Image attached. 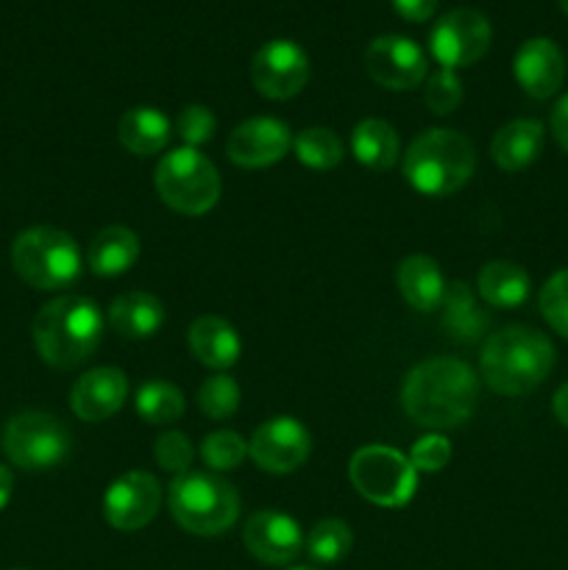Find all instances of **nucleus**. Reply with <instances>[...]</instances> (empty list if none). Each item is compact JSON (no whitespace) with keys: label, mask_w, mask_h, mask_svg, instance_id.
<instances>
[{"label":"nucleus","mask_w":568,"mask_h":570,"mask_svg":"<svg viewBox=\"0 0 568 570\" xmlns=\"http://www.w3.org/2000/svg\"><path fill=\"white\" fill-rule=\"evenodd\" d=\"M106 323L115 334L126 340H148L165 323V306L156 295L131 289V293L117 295L106 309Z\"/></svg>","instance_id":"obj_22"},{"label":"nucleus","mask_w":568,"mask_h":570,"mask_svg":"<svg viewBox=\"0 0 568 570\" xmlns=\"http://www.w3.org/2000/svg\"><path fill=\"white\" fill-rule=\"evenodd\" d=\"M312 454V434L298 417L278 415L262 423L248 440V456L254 465H259L265 473H293L310 460Z\"/></svg>","instance_id":"obj_12"},{"label":"nucleus","mask_w":568,"mask_h":570,"mask_svg":"<svg viewBox=\"0 0 568 570\" xmlns=\"http://www.w3.org/2000/svg\"><path fill=\"white\" fill-rule=\"evenodd\" d=\"M293 137H290L287 122L276 117H251L239 122L226 142L228 159L245 170H259L271 167L287 156Z\"/></svg>","instance_id":"obj_16"},{"label":"nucleus","mask_w":568,"mask_h":570,"mask_svg":"<svg viewBox=\"0 0 568 570\" xmlns=\"http://www.w3.org/2000/svg\"><path fill=\"white\" fill-rule=\"evenodd\" d=\"M557 351L543 332L532 326H507L490 334L479 354V373L499 395H527L551 376Z\"/></svg>","instance_id":"obj_2"},{"label":"nucleus","mask_w":568,"mask_h":570,"mask_svg":"<svg viewBox=\"0 0 568 570\" xmlns=\"http://www.w3.org/2000/svg\"><path fill=\"white\" fill-rule=\"evenodd\" d=\"M70 449L67 426L48 412H20L3 429V451L20 471H50L67 460Z\"/></svg>","instance_id":"obj_9"},{"label":"nucleus","mask_w":568,"mask_h":570,"mask_svg":"<svg viewBox=\"0 0 568 570\" xmlns=\"http://www.w3.org/2000/svg\"><path fill=\"white\" fill-rule=\"evenodd\" d=\"M354 546V534L351 527L340 518H326V521H317L310 529V534L304 538V549L310 554V560H315L317 566H334V562L345 560V554Z\"/></svg>","instance_id":"obj_29"},{"label":"nucleus","mask_w":568,"mask_h":570,"mask_svg":"<svg viewBox=\"0 0 568 570\" xmlns=\"http://www.w3.org/2000/svg\"><path fill=\"white\" fill-rule=\"evenodd\" d=\"M351 154L371 170H390L399 159V134L382 117H368L351 131Z\"/></svg>","instance_id":"obj_26"},{"label":"nucleus","mask_w":568,"mask_h":570,"mask_svg":"<svg viewBox=\"0 0 568 570\" xmlns=\"http://www.w3.org/2000/svg\"><path fill=\"white\" fill-rule=\"evenodd\" d=\"M11 493H14V476H11L9 468L0 465V512H3L6 507H9Z\"/></svg>","instance_id":"obj_41"},{"label":"nucleus","mask_w":568,"mask_h":570,"mask_svg":"<svg viewBox=\"0 0 568 570\" xmlns=\"http://www.w3.org/2000/svg\"><path fill=\"white\" fill-rule=\"evenodd\" d=\"M134 406H137V415L143 417L145 423L167 426V423H176L178 417L184 415V393L176 384L154 379V382H145L143 387L137 390Z\"/></svg>","instance_id":"obj_28"},{"label":"nucleus","mask_w":568,"mask_h":570,"mask_svg":"<svg viewBox=\"0 0 568 570\" xmlns=\"http://www.w3.org/2000/svg\"><path fill=\"white\" fill-rule=\"evenodd\" d=\"M293 150L295 159L304 167H312V170H332V167H337L345 156L343 139H340L332 128L321 126L304 128V131L293 139Z\"/></svg>","instance_id":"obj_30"},{"label":"nucleus","mask_w":568,"mask_h":570,"mask_svg":"<svg viewBox=\"0 0 568 570\" xmlns=\"http://www.w3.org/2000/svg\"><path fill=\"white\" fill-rule=\"evenodd\" d=\"M128 399V379L120 367L104 365L84 373L70 390V406L76 417L87 423H100L117 415Z\"/></svg>","instance_id":"obj_18"},{"label":"nucleus","mask_w":568,"mask_h":570,"mask_svg":"<svg viewBox=\"0 0 568 570\" xmlns=\"http://www.w3.org/2000/svg\"><path fill=\"white\" fill-rule=\"evenodd\" d=\"M451 443L440 432L423 434L410 451V462L418 473H438L449 465Z\"/></svg>","instance_id":"obj_37"},{"label":"nucleus","mask_w":568,"mask_h":570,"mask_svg":"<svg viewBox=\"0 0 568 570\" xmlns=\"http://www.w3.org/2000/svg\"><path fill=\"white\" fill-rule=\"evenodd\" d=\"M256 92L271 100H290L310 81V56L293 39H271L251 61Z\"/></svg>","instance_id":"obj_11"},{"label":"nucleus","mask_w":568,"mask_h":570,"mask_svg":"<svg viewBox=\"0 0 568 570\" xmlns=\"http://www.w3.org/2000/svg\"><path fill=\"white\" fill-rule=\"evenodd\" d=\"M243 543L254 560L262 566L282 568L290 566L304 551V532L295 523V518L276 510H262L245 521Z\"/></svg>","instance_id":"obj_15"},{"label":"nucleus","mask_w":568,"mask_h":570,"mask_svg":"<svg viewBox=\"0 0 568 570\" xmlns=\"http://www.w3.org/2000/svg\"><path fill=\"white\" fill-rule=\"evenodd\" d=\"M443 326L445 332L454 340H477L482 334V328L488 326V317L482 315V309L473 301L471 287L466 282L449 284L443 298Z\"/></svg>","instance_id":"obj_27"},{"label":"nucleus","mask_w":568,"mask_h":570,"mask_svg":"<svg viewBox=\"0 0 568 570\" xmlns=\"http://www.w3.org/2000/svg\"><path fill=\"white\" fill-rule=\"evenodd\" d=\"M154 456H156V465H159L161 471L173 473V479H176V476H184V473L193 471L195 449H193V443H189L187 434L170 429V432H165L156 438Z\"/></svg>","instance_id":"obj_35"},{"label":"nucleus","mask_w":568,"mask_h":570,"mask_svg":"<svg viewBox=\"0 0 568 570\" xmlns=\"http://www.w3.org/2000/svg\"><path fill=\"white\" fill-rule=\"evenodd\" d=\"M512 72H516L518 87L529 98L549 100L551 95L560 92L562 81H566V56L551 39H527L512 59Z\"/></svg>","instance_id":"obj_17"},{"label":"nucleus","mask_w":568,"mask_h":570,"mask_svg":"<svg viewBox=\"0 0 568 570\" xmlns=\"http://www.w3.org/2000/svg\"><path fill=\"white\" fill-rule=\"evenodd\" d=\"M462 98H466V92H462V81L457 78L454 70L440 67L438 72L427 78L423 100H427L429 111H434V115H451L462 104Z\"/></svg>","instance_id":"obj_36"},{"label":"nucleus","mask_w":568,"mask_h":570,"mask_svg":"<svg viewBox=\"0 0 568 570\" xmlns=\"http://www.w3.org/2000/svg\"><path fill=\"white\" fill-rule=\"evenodd\" d=\"M551 412H555L557 421L568 429V382L557 387L555 399H551Z\"/></svg>","instance_id":"obj_40"},{"label":"nucleus","mask_w":568,"mask_h":570,"mask_svg":"<svg viewBox=\"0 0 568 570\" xmlns=\"http://www.w3.org/2000/svg\"><path fill=\"white\" fill-rule=\"evenodd\" d=\"M11 265L17 276L33 289L56 293L78 282L84 256L67 232L53 226H33L17 234L11 243Z\"/></svg>","instance_id":"obj_6"},{"label":"nucleus","mask_w":568,"mask_h":570,"mask_svg":"<svg viewBox=\"0 0 568 570\" xmlns=\"http://www.w3.org/2000/svg\"><path fill=\"white\" fill-rule=\"evenodd\" d=\"M173 128H176V134H178V139L184 142V148H198V145L209 142V139L215 137L217 117L209 106L189 104L178 111L176 120H173Z\"/></svg>","instance_id":"obj_34"},{"label":"nucleus","mask_w":568,"mask_h":570,"mask_svg":"<svg viewBox=\"0 0 568 570\" xmlns=\"http://www.w3.org/2000/svg\"><path fill=\"white\" fill-rule=\"evenodd\" d=\"M17 570H20V568H17Z\"/></svg>","instance_id":"obj_44"},{"label":"nucleus","mask_w":568,"mask_h":570,"mask_svg":"<svg viewBox=\"0 0 568 570\" xmlns=\"http://www.w3.org/2000/svg\"><path fill=\"white\" fill-rule=\"evenodd\" d=\"M479 401V376L454 356H432L407 373L401 406L407 415L432 432L454 429L473 415Z\"/></svg>","instance_id":"obj_1"},{"label":"nucleus","mask_w":568,"mask_h":570,"mask_svg":"<svg viewBox=\"0 0 568 570\" xmlns=\"http://www.w3.org/2000/svg\"><path fill=\"white\" fill-rule=\"evenodd\" d=\"M395 14L407 22H427L438 11V0H390Z\"/></svg>","instance_id":"obj_38"},{"label":"nucleus","mask_w":568,"mask_h":570,"mask_svg":"<svg viewBox=\"0 0 568 570\" xmlns=\"http://www.w3.org/2000/svg\"><path fill=\"white\" fill-rule=\"evenodd\" d=\"M139 259V237L128 226H106L87 248V267L100 278L120 276Z\"/></svg>","instance_id":"obj_24"},{"label":"nucleus","mask_w":568,"mask_h":570,"mask_svg":"<svg viewBox=\"0 0 568 570\" xmlns=\"http://www.w3.org/2000/svg\"><path fill=\"white\" fill-rule=\"evenodd\" d=\"M187 343L195 360L212 371H226V367L237 365L239 354H243V340H239L237 328L217 315L198 317L189 326Z\"/></svg>","instance_id":"obj_20"},{"label":"nucleus","mask_w":568,"mask_h":570,"mask_svg":"<svg viewBox=\"0 0 568 570\" xmlns=\"http://www.w3.org/2000/svg\"><path fill=\"white\" fill-rule=\"evenodd\" d=\"M104 326L106 317L92 298L59 295L33 317V348L50 367L70 371L98 351Z\"/></svg>","instance_id":"obj_3"},{"label":"nucleus","mask_w":568,"mask_h":570,"mask_svg":"<svg viewBox=\"0 0 568 570\" xmlns=\"http://www.w3.org/2000/svg\"><path fill=\"white\" fill-rule=\"evenodd\" d=\"M477 170L471 139L454 128H429L404 154V178L427 198H445L466 187Z\"/></svg>","instance_id":"obj_4"},{"label":"nucleus","mask_w":568,"mask_h":570,"mask_svg":"<svg viewBox=\"0 0 568 570\" xmlns=\"http://www.w3.org/2000/svg\"><path fill=\"white\" fill-rule=\"evenodd\" d=\"M395 287H399V293L404 295V301L412 309L429 315V312L443 306L449 284H445L443 271H440V265L432 256L412 254L401 259L399 271H395Z\"/></svg>","instance_id":"obj_21"},{"label":"nucleus","mask_w":568,"mask_h":570,"mask_svg":"<svg viewBox=\"0 0 568 570\" xmlns=\"http://www.w3.org/2000/svg\"><path fill=\"white\" fill-rule=\"evenodd\" d=\"M117 137L128 154L156 156L170 142L173 122L165 111L154 109V106H134L120 117Z\"/></svg>","instance_id":"obj_23"},{"label":"nucleus","mask_w":568,"mask_h":570,"mask_svg":"<svg viewBox=\"0 0 568 570\" xmlns=\"http://www.w3.org/2000/svg\"><path fill=\"white\" fill-rule=\"evenodd\" d=\"M551 134L560 142V148L568 154V95L557 100L555 111H551Z\"/></svg>","instance_id":"obj_39"},{"label":"nucleus","mask_w":568,"mask_h":570,"mask_svg":"<svg viewBox=\"0 0 568 570\" xmlns=\"http://www.w3.org/2000/svg\"><path fill=\"white\" fill-rule=\"evenodd\" d=\"M161 507V484L148 471H128L117 476L104 493V518L117 532H139Z\"/></svg>","instance_id":"obj_13"},{"label":"nucleus","mask_w":568,"mask_h":570,"mask_svg":"<svg viewBox=\"0 0 568 570\" xmlns=\"http://www.w3.org/2000/svg\"><path fill=\"white\" fill-rule=\"evenodd\" d=\"M557 6H560V11H562V14L568 17V0H557Z\"/></svg>","instance_id":"obj_42"},{"label":"nucleus","mask_w":568,"mask_h":570,"mask_svg":"<svg viewBox=\"0 0 568 570\" xmlns=\"http://www.w3.org/2000/svg\"><path fill=\"white\" fill-rule=\"evenodd\" d=\"M293 570H317V568H293Z\"/></svg>","instance_id":"obj_43"},{"label":"nucleus","mask_w":568,"mask_h":570,"mask_svg":"<svg viewBox=\"0 0 568 570\" xmlns=\"http://www.w3.org/2000/svg\"><path fill=\"white\" fill-rule=\"evenodd\" d=\"M365 70L379 87L407 92L429 76L427 53L410 37L384 33L365 48Z\"/></svg>","instance_id":"obj_14"},{"label":"nucleus","mask_w":568,"mask_h":570,"mask_svg":"<svg viewBox=\"0 0 568 570\" xmlns=\"http://www.w3.org/2000/svg\"><path fill=\"white\" fill-rule=\"evenodd\" d=\"M161 204L178 215H206L217 206L223 181L217 167L198 148H176L161 156L154 173Z\"/></svg>","instance_id":"obj_7"},{"label":"nucleus","mask_w":568,"mask_h":570,"mask_svg":"<svg viewBox=\"0 0 568 570\" xmlns=\"http://www.w3.org/2000/svg\"><path fill=\"white\" fill-rule=\"evenodd\" d=\"M170 515L184 532L198 538H215L237 523L239 495L217 473L189 471L176 476L167 488Z\"/></svg>","instance_id":"obj_5"},{"label":"nucleus","mask_w":568,"mask_h":570,"mask_svg":"<svg viewBox=\"0 0 568 570\" xmlns=\"http://www.w3.org/2000/svg\"><path fill=\"white\" fill-rule=\"evenodd\" d=\"M546 142L543 122L535 117H518V120L505 122L490 139V156L496 165L507 173L527 170L540 156Z\"/></svg>","instance_id":"obj_19"},{"label":"nucleus","mask_w":568,"mask_h":570,"mask_svg":"<svg viewBox=\"0 0 568 570\" xmlns=\"http://www.w3.org/2000/svg\"><path fill=\"white\" fill-rule=\"evenodd\" d=\"M538 306L543 321L549 323L562 340H568V267L546 278L543 289H540Z\"/></svg>","instance_id":"obj_33"},{"label":"nucleus","mask_w":568,"mask_h":570,"mask_svg":"<svg viewBox=\"0 0 568 570\" xmlns=\"http://www.w3.org/2000/svg\"><path fill=\"white\" fill-rule=\"evenodd\" d=\"M477 289L493 309H518L529 298L532 278L521 265L510 259H493L479 271Z\"/></svg>","instance_id":"obj_25"},{"label":"nucleus","mask_w":568,"mask_h":570,"mask_svg":"<svg viewBox=\"0 0 568 570\" xmlns=\"http://www.w3.org/2000/svg\"><path fill=\"white\" fill-rule=\"evenodd\" d=\"M245 456H248V443L243 440V434L232 432V429L206 434L204 443H200V460L215 473L234 471V468L243 465Z\"/></svg>","instance_id":"obj_31"},{"label":"nucleus","mask_w":568,"mask_h":570,"mask_svg":"<svg viewBox=\"0 0 568 570\" xmlns=\"http://www.w3.org/2000/svg\"><path fill=\"white\" fill-rule=\"evenodd\" d=\"M493 28L488 17L473 9H454L434 22L429 33V50L443 70H462L490 50Z\"/></svg>","instance_id":"obj_10"},{"label":"nucleus","mask_w":568,"mask_h":570,"mask_svg":"<svg viewBox=\"0 0 568 570\" xmlns=\"http://www.w3.org/2000/svg\"><path fill=\"white\" fill-rule=\"evenodd\" d=\"M198 406L209 421H228L239 410V384L226 373H215L200 384Z\"/></svg>","instance_id":"obj_32"},{"label":"nucleus","mask_w":568,"mask_h":570,"mask_svg":"<svg viewBox=\"0 0 568 570\" xmlns=\"http://www.w3.org/2000/svg\"><path fill=\"white\" fill-rule=\"evenodd\" d=\"M349 479L356 493L384 510H399L418 490V471L410 456L388 445H365L349 462Z\"/></svg>","instance_id":"obj_8"}]
</instances>
